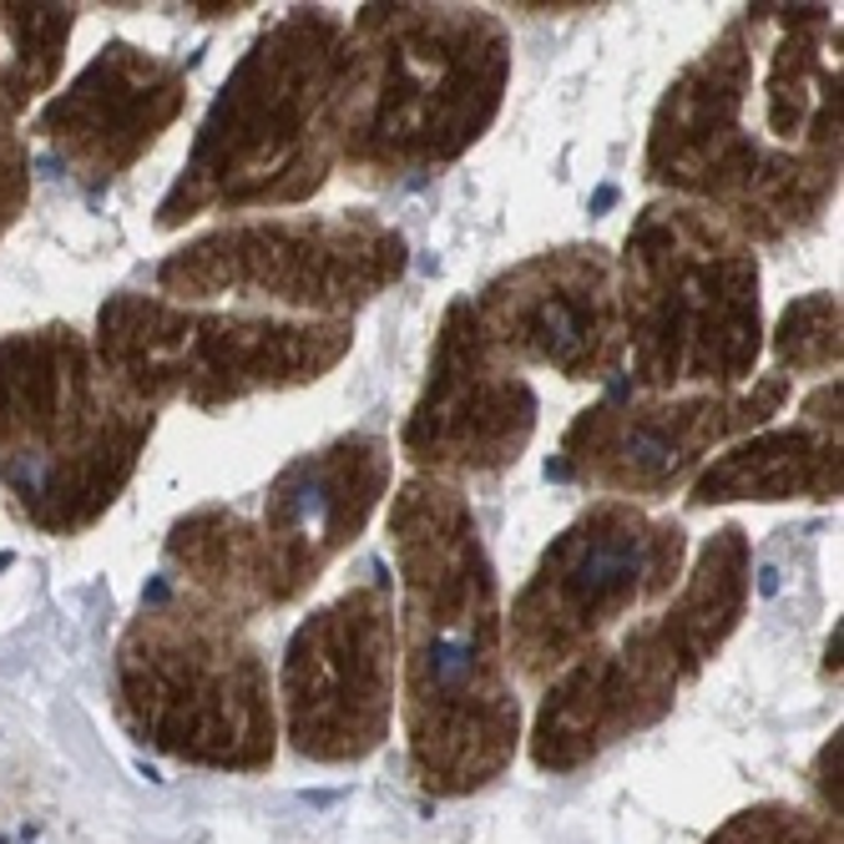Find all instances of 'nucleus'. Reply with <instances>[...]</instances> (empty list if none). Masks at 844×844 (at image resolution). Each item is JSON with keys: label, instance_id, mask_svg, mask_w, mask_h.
I'll return each mask as SVG.
<instances>
[{"label": "nucleus", "instance_id": "nucleus-1", "mask_svg": "<svg viewBox=\"0 0 844 844\" xmlns=\"http://www.w3.org/2000/svg\"><path fill=\"white\" fill-rule=\"evenodd\" d=\"M637 571V536H612V541H597L592 552L577 562V592L581 597H608L612 587H622V581Z\"/></svg>", "mask_w": 844, "mask_h": 844}]
</instances>
